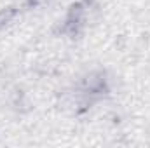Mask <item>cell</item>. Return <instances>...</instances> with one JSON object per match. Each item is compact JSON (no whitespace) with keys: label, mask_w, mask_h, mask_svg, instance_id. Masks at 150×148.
<instances>
[]
</instances>
